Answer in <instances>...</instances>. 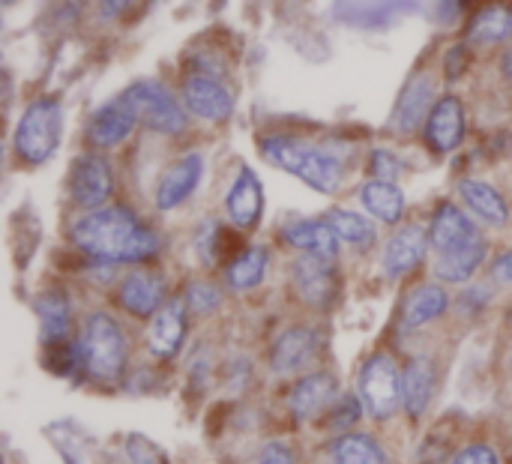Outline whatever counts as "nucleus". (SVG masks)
<instances>
[{
	"mask_svg": "<svg viewBox=\"0 0 512 464\" xmlns=\"http://www.w3.org/2000/svg\"><path fill=\"white\" fill-rule=\"evenodd\" d=\"M204 174V159L198 153H186L183 159H177L159 180L156 186V207L159 210H174L180 207L201 183Z\"/></svg>",
	"mask_w": 512,
	"mask_h": 464,
	"instance_id": "nucleus-15",
	"label": "nucleus"
},
{
	"mask_svg": "<svg viewBox=\"0 0 512 464\" xmlns=\"http://www.w3.org/2000/svg\"><path fill=\"white\" fill-rule=\"evenodd\" d=\"M360 396H363V408L375 420H390L399 411V405H402V375H399L396 363L387 354H378L363 366Z\"/></svg>",
	"mask_w": 512,
	"mask_h": 464,
	"instance_id": "nucleus-6",
	"label": "nucleus"
},
{
	"mask_svg": "<svg viewBox=\"0 0 512 464\" xmlns=\"http://www.w3.org/2000/svg\"><path fill=\"white\" fill-rule=\"evenodd\" d=\"M261 153L267 156V162L300 177L306 186L324 195H333L342 186V162L309 141L291 135H270L261 141Z\"/></svg>",
	"mask_w": 512,
	"mask_h": 464,
	"instance_id": "nucleus-2",
	"label": "nucleus"
},
{
	"mask_svg": "<svg viewBox=\"0 0 512 464\" xmlns=\"http://www.w3.org/2000/svg\"><path fill=\"white\" fill-rule=\"evenodd\" d=\"M69 195L81 210H99L114 195V171L102 153H81L69 171Z\"/></svg>",
	"mask_w": 512,
	"mask_h": 464,
	"instance_id": "nucleus-7",
	"label": "nucleus"
},
{
	"mask_svg": "<svg viewBox=\"0 0 512 464\" xmlns=\"http://www.w3.org/2000/svg\"><path fill=\"white\" fill-rule=\"evenodd\" d=\"M477 237H480V231H477L474 219L465 210H459L456 204H441L438 207V213L432 219V231H429V240L438 249V255L450 252V249H459V246H468Z\"/></svg>",
	"mask_w": 512,
	"mask_h": 464,
	"instance_id": "nucleus-19",
	"label": "nucleus"
},
{
	"mask_svg": "<svg viewBox=\"0 0 512 464\" xmlns=\"http://www.w3.org/2000/svg\"><path fill=\"white\" fill-rule=\"evenodd\" d=\"M339 399V378L330 372H315L309 378H303L294 390V414L297 420H315L321 414H327Z\"/></svg>",
	"mask_w": 512,
	"mask_h": 464,
	"instance_id": "nucleus-18",
	"label": "nucleus"
},
{
	"mask_svg": "<svg viewBox=\"0 0 512 464\" xmlns=\"http://www.w3.org/2000/svg\"><path fill=\"white\" fill-rule=\"evenodd\" d=\"M432 390H435V372L420 357L402 375V405H405V411L411 417H420L429 408V402H432Z\"/></svg>",
	"mask_w": 512,
	"mask_h": 464,
	"instance_id": "nucleus-26",
	"label": "nucleus"
},
{
	"mask_svg": "<svg viewBox=\"0 0 512 464\" xmlns=\"http://www.w3.org/2000/svg\"><path fill=\"white\" fill-rule=\"evenodd\" d=\"M117 300L120 306L135 315V318H150L162 309V300H165V282L159 273L153 270H132L123 282H120V291H117Z\"/></svg>",
	"mask_w": 512,
	"mask_h": 464,
	"instance_id": "nucleus-14",
	"label": "nucleus"
},
{
	"mask_svg": "<svg viewBox=\"0 0 512 464\" xmlns=\"http://www.w3.org/2000/svg\"><path fill=\"white\" fill-rule=\"evenodd\" d=\"M453 464H498V456H495V450L474 444V447L462 450V453L456 456V462Z\"/></svg>",
	"mask_w": 512,
	"mask_h": 464,
	"instance_id": "nucleus-35",
	"label": "nucleus"
},
{
	"mask_svg": "<svg viewBox=\"0 0 512 464\" xmlns=\"http://www.w3.org/2000/svg\"><path fill=\"white\" fill-rule=\"evenodd\" d=\"M486 255H489V246H486L483 237H477V240L468 243V246L441 252V255H438V264H435V273H438V279H444V282L462 285V282H468V279L480 270V264L486 261Z\"/></svg>",
	"mask_w": 512,
	"mask_h": 464,
	"instance_id": "nucleus-22",
	"label": "nucleus"
},
{
	"mask_svg": "<svg viewBox=\"0 0 512 464\" xmlns=\"http://www.w3.org/2000/svg\"><path fill=\"white\" fill-rule=\"evenodd\" d=\"M129 102L135 105L141 123L159 135H180L186 129V105L177 102V96L159 84V81H138L129 90H123Z\"/></svg>",
	"mask_w": 512,
	"mask_h": 464,
	"instance_id": "nucleus-5",
	"label": "nucleus"
},
{
	"mask_svg": "<svg viewBox=\"0 0 512 464\" xmlns=\"http://www.w3.org/2000/svg\"><path fill=\"white\" fill-rule=\"evenodd\" d=\"M78 348H81V363L87 366L90 378H96L102 384L120 381V375L126 369L129 345L123 336V327L111 315H105V312L87 315Z\"/></svg>",
	"mask_w": 512,
	"mask_h": 464,
	"instance_id": "nucleus-3",
	"label": "nucleus"
},
{
	"mask_svg": "<svg viewBox=\"0 0 512 464\" xmlns=\"http://www.w3.org/2000/svg\"><path fill=\"white\" fill-rule=\"evenodd\" d=\"M468 33L480 45L507 42V39H512V9H507V6H486L483 12L474 15Z\"/></svg>",
	"mask_w": 512,
	"mask_h": 464,
	"instance_id": "nucleus-28",
	"label": "nucleus"
},
{
	"mask_svg": "<svg viewBox=\"0 0 512 464\" xmlns=\"http://www.w3.org/2000/svg\"><path fill=\"white\" fill-rule=\"evenodd\" d=\"M435 102V78L429 72H414L396 102V111H393V120L390 126L399 132V135H411L417 132L420 126H426L429 114H432V105Z\"/></svg>",
	"mask_w": 512,
	"mask_h": 464,
	"instance_id": "nucleus-9",
	"label": "nucleus"
},
{
	"mask_svg": "<svg viewBox=\"0 0 512 464\" xmlns=\"http://www.w3.org/2000/svg\"><path fill=\"white\" fill-rule=\"evenodd\" d=\"M399 171H402V165H399V159L390 150H375L372 153V174L378 180H390L393 183L399 177Z\"/></svg>",
	"mask_w": 512,
	"mask_h": 464,
	"instance_id": "nucleus-33",
	"label": "nucleus"
},
{
	"mask_svg": "<svg viewBox=\"0 0 512 464\" xmlns=\"http://www.w3.org/2000/svg\"><path fill=\"white\" fill-rule=\"evenodd\" d=\"M366 210L381 219L384 225H399L402 216H405V195L396 183L390 180H369L360 192Z\"/></svg>",
	"mask_w": 512,
	"mask_h": 464,
	"instance_id": "nucleus-24",
	"label": "nucleus"
},
{
	"mask_svg": "<svg viewBox=\"0 0 512 464\" xmlns=\"http://www.w3.org/2000/svg\"><path fill=\"white\" fill-rule=\"evenodd\" d=\"M504 75H507V78L512 81V51L507 54V57H504Z\"/></svg>",
	"mask_w": 512,
	"mask_h": 464,
	"instance_id": "nucleus-38",
	"label": "nucleus"
},
{
	"mask_svg": "<svg viewBox=\"0 0 512 464\" xmlns=\"http://www.w3.org/2000/svg\"><path fill=\"white\" fill-rule=\"evenodd\" d=\"M138 123H141V117H138L135 105L129 102L126 93H120L117 99L105 102V105L90 117V123H87V138H90V144H96V147H117V144H123V141L135 132Z\"/></svg>",
	"mask_w": 512,
	"mask_h": 464,
	"instance_id": "nucleus-10",
	"label": "nucleus"
},
{
	"mask_svg": "<svg viewBox=\"0 0 512 464\" xmlns=\"http://www.w3.org/2000/svg\"><path fill=\"white\" fill-rule=\"evenodd\" d=\"M129 3H132V0H102V12H105L108 18H117L120 12L129 9Z\"/></svg>",
	"mask_w": 512,
	"mask_h": 464,
	"instance_id": "nucleus-37",
	"label": "nucleus"
},
{
	"mask_svg": "<svg viewBox=\"0 0 512 464\" xmlns=\"http://www.w3.org/2000/svg\"><path fill=\"white\" fill-rule=\"evenodd\" d=\"M183 105H186V111H192L195 117L210 120V123H222L234 114L231 90L219 78L204 75V72H192L183 81Z\"/></svg>",
	"mask_w": 512,
	"mask_h": 464,
	"instance_id": "nucleus-8",
	"label": "nucleus"
},
{
	"mask_svg": "<svg viewBox=\"0 0 512 464\" xmlns=\"http://www.w3.org/2000/svg\"><path fill=\"white\" fill-rule=\"evenodd\" d=\"M495 279L498 282H512V249L495 261Z\"/></svg>",
	"mask_w": 512,
	"mask_h": 464,
	"instance_id": "nucleus-36",
	"label": "nucleus"
},
{
	"mask_svg": "<svg viewBox=\"0 0 512 464\" xmlns=\"http://www.w3.org/2000/svg\"><path fill=\"white\" fill-rule=\"evenodd\" d=\"M228 216L237 228H255L264 210V189L261 180L255 177L252 168H240V174L234 177V186L225 198Z\"/></svg>",
	"mask_w": 512,
	"mask_h": 464,
	"instance_id": "nucleus-17",
	"label": "nucleus"
},
{
	"mask_svg": "<svg viewBox=\"0 0 512 464\" xmlns=\"http://www.w3.org/2000/svg\"><path fill=\"white\" fill-rule=\"evenodd\" d=\"M333 464H390L381 444L369 435H342L333 447Z\"/></svg>",
	"mask_w": 512,
	"mask_h": 464,
	"instance_id": "nucleus-30",
	"label": "nucleus"
},
{
	"mask_svg": "<svg viewBox=\"0 0 512 464\" xmlns=\"http://www.w3.org/2000/svg\"><path fill=\"white\" fill-rule=\"evenodd\" d=\"M327 222L333 225V231L339 234L342 243H351L357 249H369L375 243V237H378L375 225L366 216L354 213V210H333Z\"/></svg>",
	"mask_w": 512,
	"mask_h": 464,
	"instance_id": "nucleus-31",
	"label": "nucleus"
},
{
	"mask_svg": "<svg viewBox=\"0 0 512 464\" xmlns=\"http://www.w3.org/2000/svg\"><path fill=\"white\" fill-rule=\"evenodd\" d=\"M63 135V108L54 96H42L27 105L15 126V156L24 165H42L54 156Z\"/></svg>",
	"mask_w": 512,
	"mask_h": 464,
	"instance_id": "nucleus-4",
	"label": "nucleus"
},
{
	"mask_svg": "<svg viewBox=\"0 0 512 464\" xmlns=\"http://www.w3.org/2000/svg\"><path fill=\"white\" fill-rule=\"evenodd\" d=\"M285 240L306 255H321L330 261H336V255H339V234L333 231V225L327 219L294 222L285 228Z\"/></svg>",
	"mask_w": 512,
	"mask_h": 464,
	"instance_id": "nucleus-21",
	"label": "nucleus"
},
{
	"mask_svg": "<svg viewBox=\"0 0 512 464\" xmlns=\"http://www.w3.org/2000/svg\"><path fill=\"white\" fill-rule=\"evenodd\" d=\"M72 240L99 261H147L159 252V237L129 207H99L72 225Z\"/></svg>",
	"mask_w": 512,
	"mask_h": 464,
	"instance_id": "nucleus-1",
	"label": "nucleus"
},
{
	"mask_svg": "<svg viewBox=\"0 0 512 464\" xmlns=\"http://www.w3.org/2000/svg\"><path fill=\"white\" fill-rule=\"evenodd\" d=\"M450 306V297L441 285H423L417 288L408 303H405V327H426L432 321H438Z\"/></svg>",
	"mask_w": 512,
	"mask_h": 464,
	"instance_id": "nucleus-27",
	"label": "nucleus"
},
{
	"mask_svg": "<svg viewBox=\"0 0 512 464\" xmlns=\"http://www.w3.org/2000/svg\"><path fill=\"white\" fill-rule=\"evenodd\" d=\"M294 285H297V294L315 306V309H324L333 303L336 297V270H333V261L330 258H321V255H300L294 261Z\"/></svg>",
	"mask_w": 512,
	"mask_h": 464,
	"instance_id": "nucleus-11",
	"label": "nucleus"
},
{
	"mask_svg": "<svg viewBox=\"0 0 512 464\" xmlns=\"http://www.w3.org/2000/svg\"><path fill=\"white\" fill-rule=\"evenodd\" d=\"M465 105L456 96H441L426 120V141L438 153H453L465 141Z\"/></svg>",
	"mask_w": 512,
	"mask_h": 464,
	"instance_id": "nucleus-12",
	"label": "nucleus"
},
{
	"mask_svg": "<svg viewBox=\"0 0 512 464\" xmlns=\"http://www.w3.org/2000/svg\"><path fill=\"white\" fill-rule=\"evenodd\" d=\"M318 348H321V339H318L315 330H309V327H291V330H285L276 339L273 354H270L273 372L282 375V378L303 372L318 357Z\"/></svg>",
	"mask_w": 512,
	"mask_h": 464,
	"instance_id": "nucleus-13",
	"label": "nucleus"
},
{
	"mask_svg": "<svg viewBox=\"0 0 512 464\" xmlns=\"http://www.w3.org/2000/svg\"><path fill=\"white\" fill-rule=\"evenodd\" d=\"M255 464H294V450L282 441H273L261 450L258 462Z\"/></svg>",
	"mask_w": 512,
	"mask_h": 464,
	"instance_id": "nucleus-34",
	"label": "nucleus"
},
{
	"mask_svg": "<svg viewBox=\"0 0 512 464\" xmlns=\"http://www.w3.org/2000/svg\"><path fill=\"white\" fill-rule=\"evenodd\" d=\"M459 192H462V201L471 207V213L480 222L495 225V228H501V225L510 222V204L504 201V195L492 183L468 177V180L459 183Z\"/></svg>",
	"mask_w": 512,
	"mask_h": 464,
	"instance_id": "nucleus-20",
	"label": "nucleus"
},
{
	"mask_svg": "<svg viewBox=\"0 0 512 464\" xmlns=\"http://www.w3.org/2000/svg\"><path fill=\"white\" fill-rule=\"evenodd\" d=\"M222 303V294L213 288V285H192L189 288V294H186V306L195 312V315H210V312H216V306Z\"/></svg>",
	"mask_w": 512,
	"mask_h": 464,
	"instance_id": "nucleus-32",
	"label": "nucleus"
},
{
	"mask_svg": "<svg viewBox=\"0 0 512 464\" xmlns=\"http://www.w3.org/2000/svg\"><path fill=\"white\" fill-rule=\"evenodd\" d=\"M429 234L426 228L420 225H405L393 234V240L387 243V252H384V270L390 279H399L411 270L420 267V261L426 258V249H429Z\"/></svg>",
	"mask_w": 512,
	"mask_h": 464,
	"instance_id": "nucleus-16",
	"label": "nucleus"
},
{
	"mask_svg": "<svg viewBox=\"0 0 512 464\" xmlns=\"http://www.w3.org/2000/svg\"><path fill=\"white\" fill-rule=\"evenodd\" d=\"M186 336V315L180 303H168L153 315L150 324V351L156 357H174Z\"/></svg>",
	"mask_w": 512,
	"mask_h": 464,
	"instance_id": "nucleus-23",
	"label": "nucleus"
},
{
	"mask_svg": "<svg viewBox=\"0 0 512 464\" xmlns=\"http://www.w3.org/2000/svg\"><path fill=\"white\" fill-rule=\"evenodd\" d=\"M36 312H39V324H42V339L48 345H66L69 330H72L69 300L60 291H48V294L39 297Z\"/></svg>",
	"mask_w": 512,
	"mask_h": 464,
	"instance_id": "nucleus-25",
	"label": "nucleus"
},
{
	"mask_svg": "<svg viewBox=\"0 0 512 464\" xmlns=\"http://www.w3.org/2000/svg\"><path fill=\"white\" fill-rule=\"evenodd\" d=\"M267 264H270V255H267L264 246L246 249L243 255H237L231 261V267H228V285L234 291H249V288L261 285L264 276H267Z\"/></svg>",
	"mask_w": 512,
	"mask_h": 464,
	"instance_id": "nucleus-29",
	"label": "nucleus"
}]
</instances>
